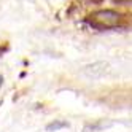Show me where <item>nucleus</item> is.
I'll list each match as a JSON object with an SVG mask.
<instances>
[{
  "label": "nucleus",
  "mask_w": 132,
  "mask_h": 132,
  "mask_svg": "<svg viewBox=\"0 0 132 132\" xmlns=\"http://www.w3.org/2000/svg\"><path fill=\"white\" fill-rule=\"evenodd\" d=\"M86 22L97 30H110V29H118L122 27L124 16L119 14L115 10H99L94 11L86 18Z\"/></svg>",
  "instance_id": "f257e3e1"
},
{
  "label": "nucleus",
  "mask_w": 132,
  "mask_h": 132,
  "mask_svg": "<svg viewBox=\"0 0 132 132\" xmlns=\"http://www.w3.org/2000/svg\"><path fill=\"white\" fill-rule=\"evenodd\" d=\"M108 69H110L108 62L99 61V62H92V64H88L86 67L83 69V73L86 75L88 78L97 80V78H102V77H103L105 73H108Z\"/></svg>",
  "instance_id": "f03ea898"
},
{
  "label": "nucleus",
  "mask_w": 132,
  "mask_h": 132,
  "mask_svg": "<svg viewBox=\"0 0 132 132\" xmlns=\"http://www.w3.org/2000/svg\"><path fill=\"white\" fill-rule=\"evenodd\" d=\"M70 124L65 119H54L53 122H50L48 126H46V130L48 132H57L61 129H65V127H69Z\"/></svg>",
  "instance_id": "7ed1b4c3"
},
{
  "label": "nucleus",
  "mask_w": 132,
  "mask_h": 132,
  "mask_svg": "<svg viewBox=\"0 0 132 132\" xmlns=\"http://www.w3.org/2000/svg\"><path fill=\"white\" fill-rule=\"evenodd\" d=\"M113 3H116V5H127V6H130V5H132V0H113Z\"/></svg>",
  "instance_id": "20e7f679"
},
{
  "label": "nucleus",
  "mask_w": 132,
  "mask_h": 132,
  "mask_svg": "<svg viewBox=\"0 0 132 132\" xmlns=\"http://www.w3.org/2000/svg\"><path fill=\"white\" fill-rule=\"evenodd\" d=\"M81 132H94V127L92 126H84Z\"/></svg>",
  "instance_id": "39448f33"
},
{
  "label": "nucleus",
  "mask_w": 132,
  "mask_h": 132,
  "mask_svg": "<svg viewBox=\"0 0 132 132\" xmlns=\"http://www.w3.org/2000/svg\"><path fill=\"white\" fill-rule=\"evenodd\" d=\"M8 50V46H3V45H0V56H2V53H5Z\"/></svg>",
  "instance_id": "423d86ee"
},
{
  "label": "nucleus",
  "mask_w": 132,
  "mask_h": 132,
  "mask_svg": "<svg viewBox=\"0 0 132 132\" xmlns=\"http://www.w3.org/2000/svg\"><path fill=\"white\" fill-rule=\"evenodd\" d=\"M2 84H3V77L0 75V88H2Z\"/></svg>",
  "instance_id": "0eeeda50"
},
{
  "label": "nucleus",
  "mask_w": 132,
  "mask_h": 132,
  "mask_svg": "<svg viewBox=\"0 0 132 132\" xmlns=\"http://www.w3.org/2000/svg\"><path fill=\"white\" fill-rule=\"evenodd\" d=\"M91 2H92V3H100L102 0H91Z\"/></svg>",
  "instance_id": "6e6552de"
}]
</instances>
